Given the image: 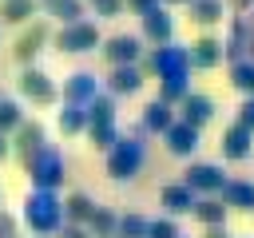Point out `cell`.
I'll return each mask as SVG.
<instances>
[{
    "mask_svg": "<svg viewBox=\"0 0 254 238\" xmlns=\"http://www.w3.org/2000/svg\"><path fill=\"white\" fill-rule=\"evenodd\" d=\"M20 95H24L28 103L48 107V103H56V99H60V87H56L40 67H24V71H20Z\"/></svg>",
    "mask_w": 254,
    "mask_h": 238,
    "instance_id": "12",
    "label": "cell"
},
{
    "mask_svg": "<svg viewBox=\"0 0 254 238\" xmlns=\"http://www.w3.org/2000/svg\"><path fill=\"white\" fill-rule=\"evenodd\" d=\"M234 123H242V127L254 135V95H246V99L238 103V119H234Z\"/></svg>",
    "mask_w": 254,
    "mask_h": 238,
    "instance_id": "35",
    "label": "cell"
},
{
    "mask_svg": "<svg viewBox=\"0 0 254 238\" xmlns=\"http://www.w3.org/2000/svg\"><path fill=\"white\" fill-rule=\"evenodd\" d=\"M218 198L226 202V210L250 214V210H254V182H250V178H226V186L218 190Z\"/></svg>",
    "mask_w": 254,
    "mask_h": 238,
    "instance_id": "19",
    "label": "cell"
},
{
    "mask_svg": "<svg viewBox=\"0 0 254 238\" xmlns=\"http://www.w3.org/2000/svg\"><path fill=\"white\" fill-rule=\"evenodd\" d=\"M179 119L202 131V127L214 119V99H210V95H202V91H190V95L179 103Z\"/></svg>",
    "mask_w": 254,
    "mask_h": 238,
    "instance_id": "17",
    "label": "cell"
},
{
    "mask_svg": "<svg viewBox=\"0 0 254 238\" xmlns=\"http://www.w3.org/2000/svg\"><path fill=\"white\" fill-rule=\"evenodd\" d=\"M187 16H190L194 28L206 32V28H214V24L226 16V4H222V0H190V4H187Z\"/></svg>",
    "mask_w": 254,
    "mask_h": 238,
    "instance_id": "23",
    "label": "cell"
},
{
    "mask_svg": "<svg viewBox=\"0 0 254 238\" xmlns=\"http://www.w3.org/2000/svg\"><path fill=\"white\" fill-rule=\"evenodd\" d=\"M226 171H222V163H190L187 171H183V186L194 194V198H218V190L226 186Z\"/></svg>",
    "mask_w": 254,
    "mask_h": 238,
    "instance_id": "6",
    "label": "cell"
},
{
    "mask_svg": "<svg viewBox=\"0 0 254 238\" xmlns=\"http://www.w3.org/2000/svg\"><path fill=\"white\" fill-rule=\"evenodd\" d=\"M230 87L242 91V99L254 95V60H238V63H230Z\"/></svg>",
    "mask_w": 254,
    "mask_h": 238,
    "instance_id": "30",
    "label": "cell"
},
{
    "mask_svg": "<svg viewBox=\"0 0 254 238\" xmlns=\"http://www.w3.org/2000/svg\"><path fill=\"white\" fill-rule=\"evenodd\" d=\"M171 123H175V107H171V103H163V99H151V103L143 107V119H139V127H143L147 135H163Z\"/></svg>",
    "mask_w": 254,
    "mask_h": 238,
    "instance_id": "22",
    "label": "cell"
},
{
    "mask_svg": "<svg viewBox=\"0 0 254 238\" xmlns=\"http://www.w3.org/2000/svg\"><path fill=\"white\" fill-rule=\"evenodd\" d=\"M91 210H95V202H91L83 190H71V194L64 198V222H67V226H87Z\"/></svg>",
    "mask_w": 254,
    "mask_h": 238,
    "instance_id": "25",
    "label": "cell"
},
{
    "mask_svg": "<svg viewBox=\"0 0 254 238\" xmlns=\"http://www.w3.org/2000/svg\"><path fill=\"white\" fill-rule=\"evenodd\" d=\"M222 4H230V16H238V20L254 8V0H222Z\"/></svg>",
    "mask_w": 254,
    "mask_h": 238,
    "instance_id": "39",
    "label": "cell"
},
{
    "mask_svg": "<svg viewBox=\"0 0 254 238\" xmlns=\"http://www.w3.org/2000/svg\"><path fill=\"white\" fill-rule=\"evenodd\" d=\"M198 143H202V131L190 127V123H183V119H175V123L163 131V147H167L171 155H179V159H190V155L198 151Z\"/></svg>",
    "mask_w": 254,
    "mask_h": 238,
    "instance_id": "15",
    "label": "cell"
},
{
    "mask_svg": "<svg viewBox=\"0 0 254 238\" xmlns=\"http://www.w3.org/2000/svg\"><path fill=\"white\" fill-rule=\"evenodd\" d=\"M139 32H143V44L151 48H163V44H175V16L171 8H155L139 20Z\"/></svg>",
    "mask_w": 254,
    "mask_h": 238,
    "instance_id": "9",
    "label": "cell"
},
{
    "mask_svg": "<svg viewBox=\"0 0 254 238\" xmlns=\"http://www.w3.org/2000/svg\"><path fill=\"white\" fill-rule=\"evenodd\" d=\"M8 151H12V147H8V139H4V135H0V159H4V155H8Z\"/></svg>",
    "mask_w": 254,
    "mask_h": 238,
    "instance_id": "41",
    "label": "cell"
},
{
    "mask_svg": "<svg viewBox=\"0 0 254 238\" xmlns=\"http://www.w3.org/2000/svg\"><path fill=\"white\" fill-rule=\"evenodd\" d=\"M28 178H32L36 190H60L64 178H67V163H64V155H60L56 147H44V151L28 163Z\"/></svg>",
    "mask_w": 254,
    "mask_h": 238,
    "instance_id": "5",
    "label": "cell"
},
{
    "mask_svg": "<svg viewBox=\"0 0 254 238\" xmlns=\"http://www.w3.org/2000/svg\"><path fill=\"white\" fill-rule=\"evenodd\" d=\"M202 226H226V202L222 198H194V210H190Z\"/></svg>",
    "mask_w": 254,
    "mask_h": 238,
    "instance_id": "27",
    "label": "cell"
},
{
    "mask_svg": "<svg viewBox=\"0 0 254 238\" xmlns=\"http://www.w3.org/2000/svg\"><path fill=\"white\" fill-rule=\"evenodd\" d=\"M143 163H147V143H143L135 131H131V135H119L115 147L107 151V175H111L115 182L135 178V175L143 171Z\"/></svg>",
    "mask_w": 254,
    "mask_h": 238,
    "instance_id": "2",
    "label": "cell"
},
{
    "mask_svg": "<svg viewBox=\"0 0 254 238\" xmlns=\"http://www.w3.org/2000/svg\"><path fill=\"white\" fill-rule=\"evenodd\" d=\"M20 123H24L20 103H16V99H8V95H0V135H4V139H8V131L16 135V131H20Z\"/></svg>",
    "mask_w": 254,
    "mask_h": 238,
    "instance_id": "31",
    "label": "cell"
},
{
    "mask_svg": "<svg viewBox=\"0 0 254 238\" xmlns=\"http://www.w3.org/2000/svg\"><path fill=\"white\" fill-rule=\"evenodd\" d=\"M20 218H24V226H28L36 238H52V234L64 230V198H60L56 190H36V186H32V194L24 198Z\"/></svg>",
    "mask_w": 254,
    "mask_h": 238,
    "instance_id": "1",
    "label": "cell"
},
{
    "mask_svg": "<svg viewBox=\"0 0 254 238\" xmlns=\"http://www.w3.org/2000/svg\"><path fill=\"white\" fill-rule=\"evenodd\" d=\"M123 8H127V12H135V16L143 20L147 12H155V8H163V0H123Z\"/></svg>",
    "mask_w": 254,
    "mask_h": 238,
    "instance_id": "36",
    "label": "cell"
},
{
    "mask_svg": "<svg viewBox=\"0 0 254 238\" xmlns=\"http://www.w3.org/2000/svg\"><path fill=\"white\" fill-rule=\"evenodd\" d=\"M0 238H20V222L8 210H0Z\"/></svg>",
    "mask_w": 254,
    "mask_h": 238,
    "instance_id": "37",
    "label": "cell"
},
{
    "mask_svg": "<svg viewBox=\"0 0 254 238\" xmlns=\"http://www.w3.org/2000/svg\"><path fill=\"white\" fill-rule=\"evenodd\" d=\"M202 238H230V234H226V226H206Z\"/></svg>",
    "mask_w": 254,
    "mask_h": 238,
    "instance_id": "40",
    "label": "cell"
},
{
    "mask_svg": "<svg viewBox=\"0 0 254 238\" xmlns=\"http://www.w3.org/2000/svg\"><path fill=\"white\" fill-rule=\"evenodd\" d=\"M91 12H95V16H103V20H111V16L127 12V8H123V0H91Z\"/></svg>",
    "mask_w": 254,
    "mask_h": 238,
    "instance_id": "34",
    "label": "cell"
},
{
    "mask_svg": "<svg viewBox=\"0 0 254 238\" xmlns=\"http://www.w3.org/2000/svg\"><path fill=\"white\" fill-rule=\"evenodd\" d=\"M52 44H56V52H95L103 44V36H99L95 20H79V24H64L52 36Z\"/></svg>",
    "mask_w": 254,
    "mask_h": 238,
    "instance_id": "7",
    "label": "cell"
},
{
    "mask_svg": "<svg viewBox=\"0 0 254 238\" xmlns=\"http://www.w3.org/2000/svg\"><path fill=\"white\" fill-rule=\"evenodd\" d=\"M143 67L139 63H127V67H111L107 71V95L115 99V95H135L139 87H143Z\"/></svg>",
    "mask_w": 254,
    "mask_h": 238,
    "instance_id": "18",
    "label": "cell"
},
{
    "mask_svg": "<svg viewBox=\"0 0 254 238\" xmlns=\"http://www.w3.org/2000/svg\"><path fill=\"white\" fill-rule=\"evenodd\" d=\"M60 238H95V234H91L87 226H67V222H64V230H60Z\"/></svg>",
    "mask_w": 254,
    "mask_h": 238,
    "instance_id": "38",
    "label": "cell"
},
{
    "mask_svg": "<svg viewBox=\"0 0 254 238\" xmlns=\"http://www.w3.org/2000/svg\"><path fill=\"white\" fill-rule=\"evenodd\" d=\"M56 127H60V135H79V131H87V107H71V103H64V111L56 115Z\"/></svg>",
    "mask_w": 254,
    "mask_h": 238,
    "instance_id": "28",
    "label": "cell"
},
{
    "mask_svg": "<svg viewBox=\"0 0 254 238\" xmlns=\"http://www.w3.org/2000/svg\"><path fill=\"white\" fill-rule=\"evenodd\" d=\"M179 4H190V0H163V8H179Z\"/></svg>",
    "mask_w": 254,
    "mask_h": 238,
    "instance_id": "42",
    "label": "cell"
},
{
    "mask_svg": "<svg viewBox=\"0 0 254 238\" xmlns=\"http://www.w3.org/2000/svg\"><path fill=\"white\" fill-rule=\"evenodd\" d=\"M143 75H155V79H167V75H190V60H187V44H163V48H151L143 60H139Z\"/></svg>",
    "mask_w": 254,
    "mask_h": 238,
    "instance_id": "3",
    "label": "cell"
},
{
    "mask_svg": "<svg viewBox=\"0 0 254 238\" xmlns=\"http://www.w3.org/2000/svg\"><path fill=\"white\" fill-rule=\"evenodd\" d=\"M187 60H190V71H194V67H198V71L218 67V63H222V40L210 36V32H198V36L187 44Z\"/></svg>",
    "mask_w": 254,
    "mask_h": 238,
    "instance_id": "11",
    "label": "cell"
},
{
    "mask_svg": "<svg viewBox=\"0 0 254 238\" xmlns=\"http://www.w3.org/2000/svg\"><path fill=\"white\" fill-rule=\"evenodd\" d=\"M159 202H163L167 218H179V214H190V210H194V194L183 186V178H179V182H167V186L159 190Z\"/></svg>",
    "mask_w": 254,
    "mask_h": 238,
    "instance_id": "21",
    "label": "cell"
},
{
    "mask_svg": "<svg viewBox=\"0 0 254 238\" xmlns=\"http://www.w3.org/2000/svg\"><path fill=\"white\" fill-rule=\"evenodd\" d=\"M40 12L60 20V28L64 24H79L83 20V0H40Z\"/></svg>",
    "mask_w": 254,
    "mask_h": 238,
    "instance_id": "26",
    "label": "cell"
},
{
    "mask_svg": "<svg viewBox=\"0 0 254 238\" xmlns=\"http://www.w3.org/2000/svg\"><path fill=\"white\" fill-rule=\"evenodd\" d=\"M87 230H91L95 238H115V230H119V214L107 210V206H95L91 218H87Z\"/></svg>",
    "mask_w": 254,
    "mask_h": 238,
    "instance_id": "29",
    "label": "cell"
},
{
    "mask_svg": "<svg viewBox=\"0 0 254 238\" xmlns=\"http://www.w3.org/2000/svg\"><path fill=\"white\" fill-rule=\"evenodd\" d=\"M87 139H91V147H99V151H111L115 139H119V127H115V99L103 95V91H99V99L87 107Z\"/></svg>",
    "mask_w": 254,
    "mask_h": 238,
    "instance_id": "4",
    "label": "cell"
},
{
    "mask_svg": "<svg viewBox=\"0 0 254 238\" xmlns=\"http://www.w3.org/2000/svg\"><path fill=\"white\" fill-rule=\"evenodd\" d=\"M99 52H103V60H107L111 67L139 63V60H143V36H127V32H119V36H107V40L99 44Z\"/></svg>",
    "mask_w": 254,
    "mask_h": 238,
    "instance_id": "8",
    "label": "cell"
},
{
    "mask_svg": "<svg viewBox=\"0 0 254 238\" xmlns=\"http://www.w3.org/2000/svg\"><path fill=\"white\" fill-rule=\"evenodd\" d=\"M0 198H4V190H0Z\"/></svg>",
    "mask_w": 254,
    "mask_h": 238,
    "instance_id": "43",
    "label": "cell"
},
{
    "mask_svg": "<svg viewBox=\"0 0 254 238\" xmlns=\"http://www.w3.org/2000/svg\"><path fill=\"white\" fill-rule=\"evenodd\" d=\"M36 12H40V0H0V24L28 28Z\"/></svg>",
    "mask_w": 254,
    "mask_h": 238,
    "instance_id": "24",
    "label": "cell"
},
{
    "mask_svg": "<svg viewBox=\"0 0 254 238\" xmlns=\"http://www.w3.org/2000/svg\"><path fill=\"white\" fill-rule=\"evenodd\" d=\"M147 230H151V218H143V214H119L115 238H147Z\"/></svg>",
    "mask_w": 254,
    "mask_h": 238,
    "instance_id": "32",
    "label": "cell"
},
{
    "mask_svg": "<svg viewBox=\"0 0 254 238\" xmlns=\"http://www.w3.org/2000/svg\"><path fill=\"white\" fill-rule=\"evenodd\" d=\"M147 238H183V230H179V222L175 218H151V230H147Z\"/></svg>",
    "mask_w": 254,
    "mask_h": 238,
    "instance_id": "33",
    "label": "cell"
},
{
    "mask_svg": "<svg viewBox=\"0 0 254 238\" xmlns=\"http://www.w3.org/2000/svg\"><path fill=\"white\" fill-rule=\"evenodd\" d=\"M250 28H246V20H238L234 16V24H230V36L222 40V60H230V63H238V60H250Z\"/></svg>",
    "mask_w": 254,
    "mask_h": 238,
    "instance_id": "20",
    "label": "cell"
},
{
    "mask_svg": "<svg viewBox=\"0 0 254 238\" xmlns=\"http://www.w3.org/2000/svg\"><path fill=\"white\" fill-rule=\"evenodd\" d=\"M218 147H222V159L242 163V159H250V151H254V135H250L242 123H226V127H222Z\"/></svg>",
    "mask_w": 254,
    "mask_h": 238,
    "instance_id": "16",
    "label": "cell"
},
{
    "mask_svg": "<svg viewBox=\"0 0 254 238\" xmlns=\"http://www.w3.org/2000/svg\"><path fill=\"white\" fill-rule=\"evenodd\" d=\"M60 95H64V103H71V107H91V103L99 99V79H95L91 71H71V75L64 79Z\"/></svg>",
    "mask_w": 254,
    "mask_h": 238,
    "instance_id": "13",
    "label": "cell"
},
{
    "mask_svg": "<svg viewBox=\"0 0 254 238\" xmlns=\"http://www.w3.org/2000/svg\"><path fill=\"white\" fill-rule=\"evenodd\" d=\"M52 40V32H48V24L44 20H32L28 28H20V36H16V44H12V56L20 60V63H28L32 67V60L44 52V44Z\"/></svg>",
    "mask_w": 254,
    "mask_h": 238,
    "instance_id": "10",
    "label": "cell"
},
{
    "mask_svg": "<svg viewBox=\"0 0 254 238\" xmlns=\"http://www.w3.org/2000/svg\"><path fill=\"white\" fill-rule=\"evenodd\" d=\"M8 147H12V151H16V159L28 167V163H32V159H36V155L48 147V143H44V123L24 119V123H20V131L12 135V143H8Z\"/></svg>",
    "mask_w": 254,
    "mask_h": 238,
    "instance_id": "14",
    "label": "cell"
}]
</instances>
